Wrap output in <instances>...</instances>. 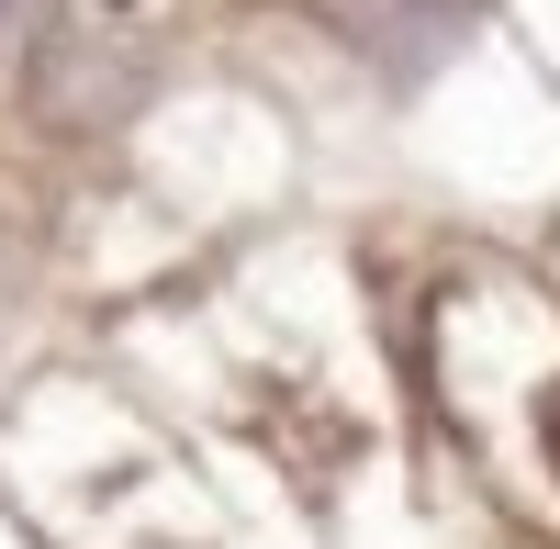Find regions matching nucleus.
<instances>
[{
    "label": "nucleus",
    "mask_w": 560,
    "mask_h": 549,
    "mask_svg": "<svg viewBox=\"0 0 560 549\" xmlns=\"http://www.w3.org/2000/svg\"><path fill=\"white\" fill-rule=\"evenodd\" d=\"M337 12H348V34H359L393 79H415V68H438L448 45H459L471 0H337Z\"/></svg>",
    "instance_id": "nucleus-1"
},
{
    "label": "nucleus",
    "mask_w": 560,
    "mask_h": 549,
    "mask_svg": "<svg viewBox=\"0 0 560 549\" xmlns=\"http://www.w3.org/2000/svg\"><path fill=\"white\" fill-rule=\"evenodd\" d=\"M538 437H549V471H560V393L538 404Z\"/></svg>",
    "instance_id": "nucleus-2"
}]
</instances>
